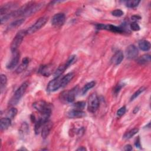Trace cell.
Instances as JSON below:
<instances>
[{
  "label": "cell",
  "mask_w": 151,
  "mask_h": 151,
  "mask_svg": "<svg viewBox=\"0 0 151 151\" xmlns=\"http://www.w3.org/2000/svg\"><path fill=\"white\" fill-rule=\"evenodd\" d=\"M33 106L35 109H36L39 112L41 113V114L47 115L49 116H50L51 108L50 104L44 100L37 101L34 103Z\"/></svg>",
  "instance_id": "obj_1"
},
{
  "label": "cell",
  "mask_w": 151,
  "mask_h": 151,
  "mask_svg": "<svg viewBox=\"0 0 151 151\" xmlns=\"http://www.w3.org/2000/svg\"><path fill=\"white\" fill-rule=\"evenodd\" d=\"M28 85L29 83L28 82H26L24 83H23L20 86V87L16 91L13 98H11L9 102V103L11 104V105H14V104H16L20 101L21 98L25 93L27 87H28Z\"/></svg>",
  "instance_id": "obj_2"
},
{
  "label": "cell",
  "mask_w": 151,
  "mask_h": 151,
  "mask_svg": "<svg viewBox=\"0 0 151 151\" xmlns=\"http://www.w3.org/2000/svg\"><path fill=\"white\" fill-rule=\"evenodd\" d=\"M26 34H27L26 30H21L17 33L11 44V50L12 53L17 51L18 48L21 45Z\"/></svg>",
  "instance_id": "obj_3"
},
{
  "label": "cell",
  "mask_w": 151,
  "mask_h": 151,
  "mask_svg": "<svg viewBox=\"0 0 151 151\" xmlns=\"http://www.w3.org/2000/svg\"><path fill=\"white\" fill-rule=\"evenodd\" d=\"M79 86H77L69 91H65L60 94L61 100H65L67 102H73L77 94L79 91Z\"/></svg>",
  "instance_id": "obj_4"
},
{
  "label": "cell",
  "mask_w": 151,
  "mask_h": 151,
  "mask_svg": "<svg viewBox=\"0 0 151 151\" xmlns=\"http://www.w3.org/2000/svg\"><path fill=\"white\" fill-rule=\"evenodd\" d=\"M47 21H48V17H43L40 18L36 22H35V24L34 25H33L27 30H26L27 34H30L36 32L37 31L40 30L41 27H43L45 24V23L47 22Z\"/></svg>",
  "instance_id": "obj_5"
},
{
  "label": "cell",
  "mask_w": 151,
  "mask_h": 151,
  "mask_svg": "<svg viewBox=\"0 0 151 151\" xmlns=\"http://www.w3.org/2000/svg\"><path fill=\"white\" fill-rule=\"evenodd\" d=\"M99 106V100L96 94L90 95L88 100V110L91 113L95 112Z\"/></svg>",
  "instance_id": "obj_6"
},
{
  "label": "cell",
  "mask_w": 151,
  "mask_h": 151,
  "mask_svg": "<svg viewBox=\"0 0 151 151\" xmlns=\"http://www.w3.org/2000/svg\"><path fill=\"white\" fill-rule=\"evenodd\" d=\"M62 76H61L50 81L47 85V90L49 92H52L62 87Z\"/></svg>",
  "instance_id": "obj_7"
},
{
  "label": "cell",
  "mask_w": 151,
  "mask_h": 151,
  "mask_svg": "<svg viewBox=\"0 0 151 151\" xmlns=\"http://www.w3.org/2000/svg\"><path fill=\"white\" fill-rule=\"evenodd\" d=\"M43 6V4L39 3V4H34L32 3H30V4L27 8L26 11L24 14V16H29L32 14L36 13L37 11L40 10L41 7Z\"/></svg>",
  "instance_id": "obj_8"
},
{
  "label": "cell",
  "mask_w": 151,
  "mask_h": 151,
  "mask_svg": "<svg viewBox=\"0 0 151 151\" xmlns=\"http://www.w3.org/2000/svg\"><path fill=\"white\" fill-rule=\"evenodd\" d=\"M66 17L63 13H58L55 14L51 20L52 24L56 27L62 26L65 22Z\"/></svg>",
  "instance_id": "obj_9"
},
{
  "label": "cell",
  "mask_w": 151,
  "mask_h": 151,
  "mask_svg": "<svg viewBox=\"0 0 151 151\" xmlns=\"http://www.w3.org/2000/svg\"><path fill=\"white\" fill-rule=\"evenodd\" d=\"M54 71V66L52 64L41 66L39 68V72L44 76H50Z\"/></svg>",
  "instance_id": "obj_10"
},
{
  "label": "cell",
  "mask_w": 151,
  "mask_h": 151,
  "mask_svg": "<svg viewBox=\"0 0 151 151\" xmlns=\"http://www.w3.org/2000/svg\"><path fill=\"white\" fill-rule=\"evenodd\" d=\"M126 56L128 59H132L136 58L139 53L137 47L134 45H130L127 47L126 50Z\"/></svg>",
  "instance_id": "obj_11"
},
{
  "label": "cell",
  "mask_w": 151,
  "mask_h": 151,
  "mask_svg": "<svg viewBox=\"0 0 151 151\" xmlns=\"http://www.w3.org/2000/svg\"><path fill=\"white\" fill-rule=\"evenodd\" d=\"M52 127H53V123L51 121H50L49 120L46 121L43 126V128L41 130V136L43 138L45 139L49 135L50 133V131L52 129Z\"/></svg>",
  "instance_id": "obj_12"
},
{
  "label": "cell",
  "mask_w": 151,
  "mask_h": 151,
  "mask_svg": "<svg viewBox=\"0 0 151 151\" xmlns=\"http://www.w3.org/2000/svg\"><path fill=\"white\" fill-rule=\"evenodd\" d=\"M13 53V56L11 58V60L8 62L7 65V68L8 69H13L14 68L18 63L20 60V53L16 51Z\"/></svg>",
  "instance_id": "obj_13"
},
{
  "label": "cell",
  "mask_w": 151,
  "mask_h": 151,
  "mask_svg": "<svg viewBox=\"0 0 151 151\" xmlns=\"http://www.w3.org/2000/svg\"><path fill=\"white\" fill-rule=\"evenodd\" d=\"M68 117L70 118H82L86 116V113L82 110H79L76 109H73L68 112Z\"/></svg>",
  "instance_id": "obj_14"
},
{
  "label": "cell",
  "mask_w": 151,
  "mask_h": 151,
  "mask_svg": "<svg viewBox=\"0 0 151 151\" xmlns=\"http://www.w3.org/2000/svg\"><path fill=\"white\" fill-rule=\"evenodd\" d=\"M123 58L124 56L123 53L121 51H119L116 53L112 57L111 62L114 65H118L121 63V62L123 60Z\"/></svg>",
  "instance_id": "obj_15"
},
{
  "label": "cell",
  "mask_w": 151,
  "mask_h": 151,
  "mask_svg": "<svg viewBox=\"0 0 151 151\" xmlns=\"http://www.w3.org/2000/svg\"><path fill=\"white\" fill-rule=\"evenodd\" d=\"M74 76V74L73 73H70L67 74L66 75L62 76V87H64L67 86L71 80L73 79Z\"/></svg>",
  "instance_id": "obj_16"
},
{
  "label": "cell",
  "mask_w": 151,
  "mask_h": 151,
  "mask_svg": "<svg viewBox=\"0 0 151 151\" xmlns=\"http://www.w3.org/2000/svg\"><path fill=\"white\" fill-rule=\"evenodd\" d=\"M30 62V60L28 57H25L24 59H23L22 63L17 67L16 69V73H21L23 71H24L27 67V66Z\"/></svg>",
  "instance_id": "obj_17"
},
{
  "label": "cell",
  "mask_w": 151,
  "mask_h": 151,
  "mask_svg": "<svg viewBox=\"0 0 151 151\" xmlns=\"http://www.w3.org/2000/svg\"><path fill=\"white\" fill-rule=\"evenodd\" d=\"M11 125V119L8 118H2L0 122V127H1V130L4 131L7 129L8 127Z\"/></svg>",
  "instance_id": "obj_18"
},
{
  "label": "cell",
  "mask_w": 151,
  "mask_h": 151,
  "mask_svg": "<svg viewBox=\"0 0 151 151\" xmlns=\"http://www.w3.org/2000/svg\"><path fill=\"white\" fill-rule=\"evenodd\" d=\"M139 47L142 51H149L150 49V43L147 40L140 41L139 42Z\"/></svg>",
  "instance_id": "obj_19"
},
{
  "label": "cell",
  "mask_w": 151,
  "mask_h": 151,
  "mask_svg": "<svg viewBox=\"0 0 151 151\" xmlns=\"http://www.w3.org/2000/svg\"><path fill=\"white\" fill-rule=\"evenodd\" d=\"M67 68V67L66 65V64H63V65L60 66L59 67H58V68L54 72V78L61 76L63 74V73L65 72V70Z\"/></svg>",
  "instance_id": "obj_20"
},
{
  "label": "cell",
  "mask_w": 151,
  "mask_h": 151,
  "mask_svg": "<svg viewBox=\"0 0 151 151\" xmlns=\"http://www.w3.org/2000/svg\"><path fill=\"white\" fill-rule=\"evenodd\" d=\"M150 62V56L149 54L144 55L139 58L137 60V62L140 64H145Z\"/></svg>",
  "instance_id": "obj_21"
},
{
  "label": "cell",
  "mask_w": 151,
  "mask_h": 151,
  "mask_svg": "<svg viewBox=\"0 0 151 151\" xmlns=\"http://www.w3.org/2000/svg\"><path fill=\"white\" fill-rule=\"evenodd\" d=\"M96 85V83L95 82H94V81H92V82H90L89 83H88L87 84H86L82 89V90H81V93H82V95H85V93H86L87 91L90 90V89L93 88V87H95Z\"/></svg>",
  "instance_id": "obj_22"
},
{
  "label": "cell",
  "mask_w": 151,
  "mask_h": 151,
  "mask_svg": "<svg viewBox=\"0 0 151 151\" xmlns=\"http://www.w3.org/2000/svg\"><path fill=\"white\" fill-rule=\"evenodd\" d=\"M86 106V103L85 102H77L73 104L74 109L82 110Z\"/></svg>",
  "instance_id": "obj_23"
},
{
  "label": "cell",
  "mask_w": 151,
  "mask_h": 151,
  "mask_svg": "<svg viewBox=\"0 0 151 151\" xmlns=\"http://www.w3.org/2000/svg\"><path fill=\"white\" fill-rule=\"evenodd\" d=\"M138 132H139V129H137V128L133 129L131 130L130 131L126 133L125 134V135H124V137L125 139H130L132 137H133L134 135H135Z\"/></svg>",
  "instance_id": "obj_24"
},
{
  "label": "cell",
  "mask_w": 151,
  "mask_h": 151,
  "mask_svg": "<svg viewBox=\"0 0 151 151\" xmlns=\"http://www.w3.org/2000/svg\"><path fill=\"white\" fill-rule=\"evenodd\" d=\"M139 3H140V1H137V0H135V1H127L125 2L126 6L131 8L136 7Z\"/></svg>",
  "instance_id": "obj_25"
},
{
  "label": "cell",
  "mask_w": 151,
  "mask_h": 151,
  "mask_svg": "<svg viewBox=\"0 0 151 151\" xmlns=\"http://www.w3.org/2000/svg\"><path fill=\"white\" fill-rule=\"evenodd\" d=\"M17 109L16 108H11L7 112V118L9 119H13L17 114Z\"/></svg>",
  "instance_id": "obj_26"
},
{
  "label": "cell",
  "mask_w": 151,
  "mask_h": 151,
  "mask_svg": "<svg viewBox=\"0 0 151 151\" xmlns=\"http://www.w3.org/2000/svg\"><path fill=\"white\" fill-rule=\"evenodd\" d=\"M24 22V19H20L18 20H16V21H14L13 22L11 23V24H10V27L12 28H17V27L20 26Z\"/></svg>",
  "instance_id": "obj_27"
},
{
  "label": "cell",
  "mask_w": 151,
  "mask_h": 151,
  "mask_svg": "<svg viewBox=\"0 0 151 151\" xmlns=\"http://www.w3.org/2000/svg\"><path fill=\"white\" fill-rule=\"evenodd\" d=\"M145 90V87H141L140 89H139L135 93L132 95V96L131 98V100L132 101V100H135L137 97H138L139 95H140Z\"/></svg>",
  "instance_id": "obj_28"
},
{
  "label": "cell",
  "mask_w": 151,
  "mask_h": 151,
  "mask_svg": "<svg viewBox=\"0 0 151 151\" xmlns=\"http://www.w3.org/2000/svg\"><path fill=\"white\" fill-rule=\"evenodd\" d=\"M76 61V56L73 55V56H72L69 57V59L67 60V61L66 62V63L65 64L68 68L69 66H70L73 63H74Z\"/></svg>",
  "instance_id": "obj_29"
},
{
  "label": "cell",
  "mask_w": 151,
  "mask_h": 151,
  "mask_svg": "<svg viewBox=\"0 0 151 151\" xmlns=\"http://www.w3.org/2000/svg\"><path fill=\"white\" fill-rule=\"evenodd\" d=\"M0 82H1V90H3V89L5 87L7 83V78L5 75H1V80H0Z\"/></svg>",
  "instance_id": "obj_30"
},
{
  "label": "cell",
  "mask_w": 151,
  "mask_h": 151,
  "mask_svg": "<svg viewBox=\"0 0 151 151\" xmlns=\"http://www.w3.org/2000/svg\"><path fill=\"white\" fill-rule=\"evenodd\" d=\"M28 131V126L26 123H23L21 126L20 132L22 134L24 135L25 133H27Z\"/></svg>",
  "instance_id": "obj_31"
},
{
  "label": "cell",
  "mask_w": 151,
  "mask_h": 151,
  "mask_svg": "<svg viewBox=\"0 0 151 151\" xmlns=\"http://www.w3.org/2000/svg\"><path fill=\"white\" fill-rule=\"evenodd\" d=\"M112 15H113V16L119 17L122 16L124 13H123V11H122L121 9H115V10H114L113 11H112Z\"/></svg>",
  "instance_id": "obj_32"
},
{
  "label": "cell",
  "mask_w": 151,
  "mask_h": 151,
  "mask_svg": "<svg viewBox=\"0 0 151 151\" xmlns=\"http://www.w3.org/2000/svg\"><path fill=\"white\" fill-rule=\"evenodd\" d=\"M130 27H131V30H132L133 31H139V30H140V26H139V24L136 22H133L131 23V25H130Z\"/></svg>",
  "instance_id": "obj_33"
},
{
  "label": "cell",
  "mask_w": 151,
  "mask_h": 151,
  "mask_svg": "<svg viewBox=\"0 0 151 151\" xmlns=\"http://www.w3.org/2000/svg\"><path fill=\"white\" fill-rule=\"evenodd\" d=\"M126 107H125V106L122 107V108H121V109H119L118 110V112H117L118 116H119V117L122 116L124 115L125 113H126Z\"/></svg>",
  "instance_id": "obj_34"
},
{
  "label": "cell",
  "mask_w": 151,
  "mask_h": 151,
  "mask_svg": "<svg viewBox=\"0 0 151 151\" xmlns=\"http://www.w3.org/2000/svg\"><path fill=\"white\" fill-rule=\"evenodd\" d=\"M123 86V85L122 83H119L116 86L114 90V93L115 95H117L119 93V92L120 91V90H121V89L122 88V87Z\"/></svg>",
  "instance_id": "obj_35"
},
{
  "label": "cell",
  "mask_w": 151,
  "mask_h": 151,
  "mask_svg": "<svg viewBox=\"0 0 151 151\" xmlns=\"http://www.w3.org/2000/svg\"><path fill=\"white\" fill-rule=\"evenodd\" d=\"M135 145L136 148H141V143H140V139H139V137H137V139H136Z\"/></svg>",
  "instance_id": "obj_36"
},
{
  "label": "cell",
  "mask_w": 151,
  "mask_h": 151,
  "mask_svg": "<svg viewBox=\"0 0 151 151\" xmlns=\"http://www.w3.org/2000/svg\"><path fill=\"white\" fill-rule=\"evenodd\" d=\"M132 146L131 145H127L125 146L124 148V150H126V151H130L132 150Z\"/></svg>",
  "instance_id": "obj_37"
},
{
  "label": "cell",
  "mask_w": 151,
  "mask_h": 151,
  "mask_svg": "<svg viewBox=\"0 0 151 151\" xmlns=\"http://www.w3.org/2000/svg\"><path fill=\"white\" fill-rule=\"evenodd\" d=\"M141 19V17H139L138 16H133L132 17V20L133 21H136L137 20H140Z\"/></svg>",
  "instance_id": "obj_38"
},
{
  "label": "cell",
  "mask_w": 151,
  "mask_h": 151,
  "mask_svg": "<svg viewBox=\"0 0 151 151\" xmlns=\"http://www.w3.org/2000/svg\"><path fill=\"white\" fill-rule=\"evenodd\" d=\"M77 150H86V149L85 148V147H81V148H79L77 149Z\"/></svg>",
  "instance_id": "obj_39"
}]
</instances>
